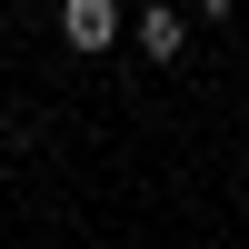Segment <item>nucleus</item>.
Returning <instances> with one entry per match:
<instances>
[{
  "mask_svg": "<svg viewBox=\"0 0 249 249\" xmlns=\"http://www.w3.org/2000/svg\"><path fill=\"white\" fill-rule=\"evenodd\" d=\"M130 30V20H120V0H60V40H70V50H110V40Z\"/></svg>",
  "mask_w": 249,
  "mask_h": 249,
  "instance_id": "f257e3e1",
  "label": "nucleus"
},
{
  "mask_svg": "<svg viewBox=\"0 0 249 249\" xmlns=\"http://www.w3.org/2000/svg\"><path fill=\"white\" fill-rule=\"evenodd\" d=\"M130 30H140V50H150V60H179V50H190V20H179L170 0H160V10H140Z\"/></svg>",
  "mask_w": 249,
  "mask_h": 249,
  "instance_id": "f03ea898",
  "label": "nucleus"
}]
</instances>
